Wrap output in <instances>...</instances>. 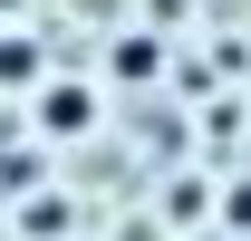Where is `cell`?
<instances>
[{
	"mask_svg": "<svg viewBox=\"0 0 251 241\" xmlns=\"http://www.w3.org/2000/svg\"><path fill=\"white\" fill-rule=\"evenodd\" d=\"M87 116H97V96H87V87H58L49 106H39V125H49V135H68V125H87Z\"/></svg>",
	"mask_w": 251,
	"mask_h": 241,
	"instance_id": "6da1fadb",
	"label": "cell"
}]
</instances>
